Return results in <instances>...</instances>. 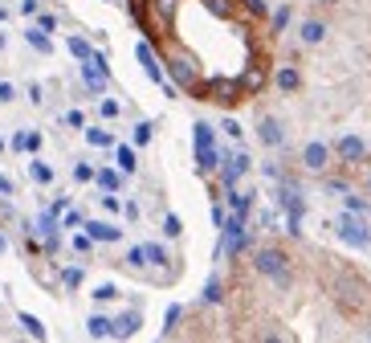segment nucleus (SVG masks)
<instances>
[{
  "label": "nucleus",
  "mask_w": 371,
  "mask_h": 343,
  "mask_svg": "<svg viewBox=\"0 0 371 343\" xmlns=\"http://www.w3.org/2000/svg\"><path fill=\"white\" fill-rule=\"evenodd\" d=\"M196 94H204L209 102H220V106H232V102L245 98V86H241V82H225V78H216V82H204Z\"/></svg>",
  "instance_id": "nucleus-3"
},
{
  "label": "nucleus",
  "mask_w": 371,
  "mask_h": 343,
  "mask_svg": "<svg viewBox=\"0 0 371 343\" xmlns=\"http://www.w3.org/2000/svg\"><path fill=\"white\" fill-rule=\"evenodd\" d=\"M4 249H8V241H4V233H0V253H4Z\"/></svg>",
  "instance_id": "nucleus-32"
},
{
  "label": "nucleus",
  "mask_w": 371,
  "mask_h": 343,
  "mask_svg": "<svg viewBox=\"0 0 371 343\" xmlns=\"http://www.w3.org/2000/svg\"><path fill=\"white\" fill-rule=\"evenodd\" d=\"M368 192H371V176H368Z\"/></svg>",
  "instance_id": "nucleus-33"
},
{
  "label": "nucleus",
  "mask_w": 371,
  "mask_h": 343,
  "mask_svg": "<svg viewBox=\"0 0 371 343\" xmlns=\"http://www.w3.org/2000/svg\"><path fill=\"white\" fill-rule=\"evenodd\" d=\"M335 233H339V241L351 245V249H371V225L363 213H343V217L335 220Z\"/></svg>",
  "instance_id": "nucleus-1"
},
{
  "label": "nucleus",
  "mask_w": 371,
  "mask_h": 343,
  "mask_svg": "<svg viewBox=\"0 0 371 343\" xmlns=\"http://www.w3.org/2000/svg\"><path fill=\"white\" fill-rule=\"evenodd\" d=\"M118 168H122V172H135V168H139V164H135V151H131V147H118Z\"/></svg>",
  "instance_id": "nucleus-18"
},
{
  "label": "nucleus",
  "mask_w": 371,
  "mask_h": 343,
  "mask_svg": "<svg viewBox=\"0 0 371 343\" xmlns=\"http://www.w3.org/2000/svg\"><path fill=\"white\" fill-rule=\"evenodd\" d=\"M98 184H102V188H111V192H115V188H118V176H115V172H111V168H106V172H98Z\"/></svg>",
  "instance_id": "nucleus-24"
},
{
  "label": "nucleus",
  "mask_w": 371,
  "mask_h": 343,
  "mask_svg": "<svg viewBox=\"0 0 371 343\" xmlns=\"http://www.w3.org/2000/svg\"><path fill=\"white\" fill-rule=\"evenodd\" d=\"M86 229H90L94 241H118V237H122V229H118V225H111V220H90Z\"/></svg>",
  "instance_id": "nucleus-8"
},
{
  "label": "nucleus",
  "mask_w": 371,
  "mask_h": 343,
  "mask_svg": "<svg viewBox=\"0 0 371 343\" xmlns=\"http://www.w3.org/2000/svg\"><path fill=\"white\" fill-rule=\"evenodd\" d=\"M139 62H143V66H147V74H151L155 82H160V78H163V74H160V66H155V57H151V49H147V46H139Z\"/></svg>",
  "instance_id": "nucleus-17"
},
{
  "label": "nucleus",
  "mask_w": 371,
  "mask_h": 343,
  "mask_svg": "<svg viewBox=\"0 0 371 343\" xmlns=\"http://www.w3.org/2000/svg\"><path fill=\"white\" fill-rule=\"evenodd\" d=\"M70 49H74V53H78V57H90V46H86V41H78V37H74V41H70Z\"/></svg>",
  "instance_id": "nucleus-29"
},
{
  "label": "nucleus",
  "mask_w": 371,
  "mask_h": 343,
  "mask_svg": "<svg viewBox=\"0 0 371 343\" xmlns=\"http://www.w3.org/2000/svg\"><path fill=\"white\" fill-rule=\"evenodd\" d=\"M21 323L29 327V335H33V340H41V335H46V327H41V323H37L33 315H21Z\"/></svg>",
  "instance_id": "nucleus-21"
},
{
  "label": "nucleus",
  "mask_w": 371,
  "mask_h": 343,
  "mask_svg": "<svg viewBox=\"0 0 371 343\" xmlns=\"http://www.w3.org/2000/svg\"><path fill=\"white\" fill-rule=\"evenodd\" d=\"M196 160H200V172H212L216 168V147H212V127L209 122H196Z\"/></svg>",
  "instance_id": "nucleus-5"
},
{
  "label": "nucleus",
  "mask_w": 371,
  "mask_h": 343,
  "mask_svg": "<svg viewBox=\"0 0 371 343\" xmlns=\"http://www.w3.org/2000/svg\"><path fill=\"white\" fill-rule=\"evenodd\" d=\"M139 323H143L139 311H127V315L115 323V335H135V331H139Z\"/></svg>",
  "instance_id": "nucleus-11"
},
{
  "label": "nucleus",
  "mask_w": 371,
  "mask_h": 343,
  "mask_svg": "<svg viewBox=\"0 0 371 343\" xmlns=\"http://www.w3.org/2000/svg\"><path fill=\"white\" fill-rule=\"evenodd\" d=\"M86 144H90V147H111L115 139H111V131H102V127H90V131H86Z\"/></svg>",
  "instance_id": "nucleus-14"
},
{
  "label": "nucleus",
  "mask_w": 371,
  "mask_h": 343,
  "mask_svg": "<svg viewBox=\"0 0 371 343\" xmlns=\"http://www.w3.org/2000/svg\"><path fill=\"white\" fill-rule=\"evenodd\" d=\"M257 139H261L265 147H281V139H286V135H281V122L265 115V119L257 122Z\"/></svg>",
  "instance_id": "nucleus-7"
},
{
  "label": "nucleus",
  "mask_w": 371,
  "mask_h": 343,
  "mask_svg": "<svg viewBox=\"0 0 371 343\" xmlns=\"http://www.w3.org/2000/svg\"><path fill=\"white\" fill-rule=\"evenodd\" d=\"M298 37L306 41V46H318V41L326 37V24H323V21H306V24L298 29Z\"/></svg>",
  "instance_id": "nucleus-10"
},
{
  "label": "nucleus",
  "mask_w": 371,
  "mask_h": 343,
  "mask_svg": "<svg viewBox=\"0 0 371 343\" xmlns=\"http://www.w3.org/2000/svg\"><path fill=\"white\" fill-rule=\"evenodd\" d=\"M335 151H339L343 164H359V160H368V144H363L359 135H343V139L335 144Z\"/></svg>",
  "instance_id": "nucleus-6"
},
{
  "label": "nucleus",
  "mask_w": 371,
  "mask_h": 343,
  "mask_svg": "<svg viewBox=\"0 0 371 343\" xmlns=\"http://www.w3.org/2000/svg\"><path fill=\"white\" fill-rule=\"evenodd\" d=\"M29 176H33L37 184H49V180H53V168H49V164H41V160H33V164H29Z\"/></svg>",
  "instance_id": "nucleus-15"
},
{
  "label": "nucleus",
  "mask_w": 371,
  "mask_h": 343,
  "mask_svg": "<svg viewBox=\"0 0 371 343\" xmlns=\"http://www.w3.org/2000/svg\"><path fill=\"white\" fill-rule=\"evenodd\" d=\"M245 172H249V155L237 151V155L229 160V168H225V184H237V176H245Z\"/></svg>",
  "instance_id": "nucleus-9"
},
{
  "label": "nucleus",
  "mask_w": 371,
  "mask_h": 343,
  "mask_svg": "<svg viewBox=\"0 0 371 343\" xmlns=\"http://www.w3.org/2000/svg\"><path fill=\"white\" fill-rule=\"evenodd\" d=\"M135 144H151V122H139L135 127Z\"/></svg>",
  "instance_id": "nucleus-25"
},
{
  "label": "nucleus",
  "mask_w": 371,
  "mask_h": 343,
  "mask_svg": "<svg viewBox=\"0 0 371 343\" xmlns=\"http://www.w3.org/2000/svg\"><path fill=\"white\" fill-rule=\"evenodd\" d=\"M163 233H167V237H180V233H184L180 217H163Z\"/></svg>",
  "instance_id": "nucleus-20"
},
{
  "label": "nucleus",
  "mask_w": 371,
  "mask_h": 343,
  "mask_svg": "<svg viewBox=\"0 0 371 343\" xmlns=\"http://www.w3.org/2000/svg\"><path fill=\"white\" fill-rule=\"evenodd\" d=\"M298 82H302V78H298L294 66H281V70H278V86H281V90H298Z\"/></svg>",
  "instance_id": "nucleus-13"
},
{
  "label": "nucleus",
  "mask_w": 371,
  "mask_h": 343,
  "mask_svg": "<svg viewBox=\"0 0 371 343\" xmlns=\"http://www.w3.org/2000/svg\"><path fill=\"white\" fill-rule=\"evenodd\" d=\"M62 278H66V286H82V270H78V266H70Z\"/></svg>",
  "instance_id": "nucleus-26"
},
{
  "label": "nucleus",
  "mask_w": 371,
  "mask_h": 343,
  "mask_svg": "<svg viewBox=\"0 0 371 343\" xmlns=\"http://www.w3.org/2000/svg\"><path fill=\"white\" fill-rule=\"evenodd\" d=\"M24 37H29V46H33V49H41V53H49V37H41V29H29Z\"/></svg>",
  "instance_id": "nucleus-19"
},
{
  "label": "nucleus",
  "mask_w": 371,
  "mask_h": 343,
  "mask_svg": "<svg viewBox=\"0 0 371 343\" xmlns=\"http://www.w3.org/2000/svg\"><path fill=\"white\" fill-rule=\"evenodd\" d=\"M241 86H245V94H253L257 86H265V70H249V74H245V82H241Z\"/></svg>",
  "instance_id": "nucleus-16"
},
{
  "label": "nucleus",
  "mask_w": 371,
  "mask_h": 343,
  "mask_svg": "<svg viewBox=\"0 0 371 343\" xmlns=\"http://www.w3.org/2000/svg\"><path fill=\"white\" fill-rule=\"evenodd\" d=\"M86 331H90L94 340H106V335H115V323H111V318H102V315H94L90 323H86Z\"/></svg>",
  "instance_id": "nucleus-12"
},
{
  "label": "nucleus",
  "mask_w": 371,
  "mask_h": 343,
  "mask_svg": "<svg viewBox=\"0 0 371 343\" xmlns=\"http://www.w3.org/2000/svg\"><path fill=\"white\" fill-rule=\"evenodd\" d=\"M204 298H209V302H220V278H209V286H204Z\"/></svg>",
  "instance_id": "nucleus-23"
},
{
  "label": "nucleus",
  "mask_w": 371,
  "mask_h": 343,
  "mask_svg": "<svg viewBox=\"0 0 371 343\" xmlns=\"http://www.w3.org/2000/svg\"><path fill=\"white\" fill-rule=\"evenodd\" d=\"M253 266H257V274L274 278L278 286H290V258L281 253L278 245H265V249H257V253H253Z\"/></svg>",
  "instance_id": "nucleus-2"
},
{
  "label": "nucleus",
  "mask_w": 371,
  "mask_h": 343,
  "mask_svg": "<svg viewBox=\"0 0 371 343\" xmlns=\"http://www.w3.org/2000/svg\"><path fill=\"white\" fill-rule=\"evenodd\" d=\"M0 192H4V196L13 192V180H8V176H0Z\"/></svg>",
  "instance_id": "nucleus-31"
},
{
  "label": "nucleus",
  "mask_w": 371,
  "mask_h": 343,
  "mask_svg": "<svg viewBox=\"0 0 371 343\" xmlns=\"http://www.w3.org/2000/svg\"><path fill=\"white\" fill-rule=\"evenodd\" d=\"M17 98V86L13 82H0V102H13Z\"/></svg>",
  "instance_id": "nucleus-27"
},
{
  "label": "nucleus",
  "mask_w": 371,
  "mask_h": 343,
  "mask_svg": "<svg viewBox=\"0 0 371 343\" xmlns=\"http://www.w3.org/2000/svg\"><path fill=\"white\" fill-rule=\"evenodd\" d=\"M347 209H351V213H368V200H359V196H347Z\"/></svg>",
  "instance_id": "nucleus-28"
},
{
  "label": "nucleus",
  "mask_w": 371,
  "mask_h": 343,
  "mask_svg": "<svg viewBox=\"0 0 371 343\" xmlns=\"http://www.w3.org/2000/svg\"><path fill=\"white\" fill-rule=\"evenodd\" d=\"M225 135H232V139H241V122H232V119H225Z\"/></svg>",
  "instance_id": "nucleus-30"
},
{
  "label": "nucleus",
  "mask_w": 371,
  "mask_h": 343,
  "mask_svg": "<svg viewBox=\"0 0 371 343\" xmlns=\"http://www.w3.org/2000/svg\"><path fill=\"white\" fill-rule=\"evenodd\" d=\"M330 155H335V147H330V144L310 139V144L302 147V168H306V172H326V168H330Z\"/></svg>",
  "instance_id": "nucleus-4"
},
{
  "label": "nucleus",
  "mask_w": 371,
  "mask_h": 343,
  "mask_svg": "<svg viewBox=\"0 0 371 343\" xmlns=\"http://www.w3.org/2000/svg\"><path fill=\"white\" fill-rule=\"evenodd\" d=\"M111 298H118V290H115V286H111V282L94 290V302H111Z\"/></svg>",
  "instance_id": "nucleus-22"
}]
</instances>
